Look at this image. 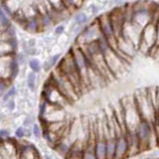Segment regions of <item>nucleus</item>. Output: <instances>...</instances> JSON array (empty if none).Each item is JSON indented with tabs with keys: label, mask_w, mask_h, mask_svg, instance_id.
Masks as SVG:
<instances>
[{
	"label": "nucleus",
	"mask_w": 159,
	"mask_h": 159,
	"mask_svg": "<svg viewBox=\"0 0 159 159\" xmlns=\"http://www.w3.org/2000/svg\"><path fill=\"white\" fill-rule=\"evenodd\" d=\"M65 32V26L62 24H59L55 27V34L56 35H62Z\"/></svg>",
	"instance_id": "obj_12"
},
{
	"label": "nucleus",
	"mask_w": 159,
	"mask_h": 159,
	"mask_svg": "<svg viewBox=\"0 0 159 159\" xmlns=\"http://www.w3.org/2000/svg\"><path fill=\"white\" fill-rule=\"evenodd\" d=\"M124 1H125V0H112V2L117 5H121L122 3H124Z\"/></svg>",
	"instance_id": "obj_18"
},
{
	"label": "nucleus",
	"mask_w": 159,
	"mask_h": 159,
	"mask_svg": "<svg viewBox=\"0 0 159 159\" xmlns=\"http://www.w3.org/2000/svg\"><path fill=\"white\" fill-rule=\"evenodd\" d=\"M96 154L98 159H107V137L103 131L102 133L97 132L96 142Z\"/></svg>",
	"instance_id": "obj_4"
},
{
	"label": "nucleus",
	"mask_w": 159,
	"mask_h": 159,
	"mask_svg": "<svg viewBox=\"0 0 159 159\" xmlns=\"http://www.w3.org/2000/svg\"><path fill=\"white\" fill-rule=\"evenodd\" d=\"M36 84H37L36 73L31 71V73H29L28 77H27V86L31 91H35V89H36Z\"/></svg>",
	"instance_id": "obj_7"
},
{
	"label": "nucleus",
	"mask_w": 159,
	"mask_h": 159,
	"mask_svg": "<svg viewBox=\"0 0 159 159\" xmlns=\"http://www.w3.org/2000/svg\"><path fill=\"white\" fill-rule=\"evenodd\" d=\"M7 108L9 109V111H13V109L15 108V102L12 98L7 102Z\"/></svg>",
	"instance_id": "obj_15"
},
{
	"label": "nucleus",
	"mask_w": 159,
	"mask_h": 159,
	"mask_svg": "<svg viewBox=\"0 0 159 159\" xmlns=\"http://www.w3.org/2000/svg\"><path fill=\"white\" fill-rule=\"evenodd\" d=\"M33 133L34 135L36 137H40V135H41V132H40V127L37 125V124H34L33 126Z\"/></svg>",
	"instance_id": "obj_14"
},
{
	"label": "nucleus",
	"mask_w": 159,
	"mask_h": 159,
	"mask_svg": "<svg viewBox=\"0 0 159 159\" xmlns=\"http://www.w3.org/2000/svg\"><path fill=\"white\" fill-rule=\"evenodd\" d=\"M32 121H33V118H32L31 116H28V117L24 120V125H25V126H28V125H30V124L32 123Z\"/></svg>",
	"instance_id": "obj_17"
},
{
	"label": "nucleus",
	"mask_w": 159,
	"mask_h": 159,
	"mask_svg": "<svg viewBox=\"0 0 159 159\" xmlns=\"http://www.w3.org/2000/svg\"><path fill=\"white\" fill-rule=\"evenodd\" d=\"M15 135H16V137H19L21 138L25 135V129H23L22 127H19L16 131H15Z\"/></svg>",
	"instance_id": "obj_13"
},
{
	"label": "nucleus",
	"mask_w": 159,
	"mask_h": 159,
	"mask_svg": "<svg viewBox=\"0 0 159 159\" xmlns=\"http://www.w3.org/2000/svg\"><path fill=\"white\" fill-rule=\"evenodd\" d=\"M0 135H1V137H2V139H4V138H8L9 137V132H8V130H5V129H1L0 130Z\"/></svg>",
	"instance_id": "obj_16"
},
{
	"label": "nucleus",
	"mask_w": 159,
	"mask_h": 159,
	"mask_svg": "<svg viewBox=\"0 0 159 159\" xmlns=\"http://www.w3.org/2000/svg\"><path fill=\"white\" fill-rule=\"evenodd\" d=\"M16 93H17V89H16V88L15 87H13V86H11L10 87L6 92H5V93L4 94H2V101L4 102H7L8 101H10L15 94H16Z\"/></svg>",
	"instance_id": "obj_9"
},
{
	"label": "nucleus",
	"mask_w": 159,
	"mask_h": 159,
	"mask_svg": "<svg viewBox=\"0 0 159 159\" xmlns=\"http://www.w3.org/2000/svg\"><path fill=\"white\" fill-rule=\"evenodd\" d=\"M129 156V143L125 133L116 135V146L114 159H124Z\"/></svg>",
	"instance_id": "obj_3"
},
{
	"label": "nucleus",
	"mask_w": 159,
	"mask_h": 159,
	"mask_svg": "<svg viewBox=\"0 0 159 159\" xmlns=\"http://www.w3.org/2000/svg\"><path fill=\"white\" fill-rule=\"evenodd\" d=\"M89 16L83 11L77 12L76 15L74 16V23L79 25V26H82V27H84V25L89 23Z\"/></svg>",
	"instance_id": "obj_6"
},
{
	"label": "nucleus",
	"mask_w": 159,
	"mask_h": 159,
	"mask_svg": "<svg viewBox=\"0 0 159 159\" xmlns=\"http://www.w3.org/2000/svg\"><path fill=\"white\" fill-rule=\"evenodd\" d=\"M102 36V31H101V27H99V23L98 18L94 19L93 21L88 23L81 33L78 34V37L76 39V45L77 46H81V45L87 44V43H91L93 41H96L98 40V38H101Z\"/></svg>",
	"instance_id": "obj_2"
},
{
	"label": "nucleus",
	"mask_w": 159,
	"mask_h": 159,
	"mask_svg": "<svg viewBox=\"0 0 159 159\" xmlns=\"http://www.w3.org/2000/svg\"><path fill=\"white\" fill-rule=\"evenodd\" d=\"M28 65L30 69H31V71L34 72V73H40L41 72V64H40V62L38 61L37 59L35 58H31L28 60Z\"/></svg>",
	"instance_id": "obj_8"
},
{
	"label": "nucleus",
	"mask_w": 159,
	"mask_h": 159,
	"mask_svg": "<svg viewBox=\"0 0 159 159\" xmlns=\"http://www.w3.org/2000/svg\"><path fill=\"white\" fill-rule=\"evenodd\" d=\"M0 21H1V29L6 28L12 23L11 18H10L8 15L5 14V12L2 11V10H1V12H0Z\"/></svg>",
	"instance_id": "obj_10"
},
{
	"label": "nucleus",
	"mask_w": 159,
	"mask_h": 159,
	"mask_svg": "<svg viewBox=\"0 0 159 159\" xmlns=\"http://www.w3.org/2000/svg\"><path fill=\"white\" fill-rule=\"evenodd\" d=\"M50 79L53 82L60 92H61L64 97L66 98L70 102L76 101L79 97V92L78 89L75 88L73 83L65 76L63 73H61L59 70L56 68L53 71V73L50 75Z\"/></svg>",
	"instance_id": "obj_1"
},
{
	"label": "nucleus",
	"mask_w": 159,
	"mask_h": 159,
	"mask_svg": "<svg viewBox=\"0 0 159 159\" xmlns=\"http://www.w3.org/2000/svg\"><path fill=\"white\" fill-rule=\"evenodd\" d=\"M60 58H61L60 54H56V55H54V56L50 57L44 64V70H45V71L48 72V71H50V70H52L53 68L56 67L57 65L59 64V62H60Z\"/></svg>",
	"instance_id": "obj_5"
},
{
	"label": "nucleus",
	"mask_w": 159,
	"mask_h": 159,
	"mask_svg": "<svg viewBox=\"0 0 159 159\" xmlns=\"http://www.w3.org/2000/svg\"><path fill=\"white\" fill-rule=\"evenodd\" d=\"M27 56H28V55L25 53V52H21V53H17L16 54L17 61L19 62L20 65H23V64L26 63V61H27Z\"/></svg>",
	"instance_id": "obj_11"
}]
</instances>
